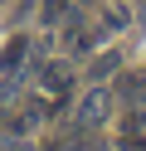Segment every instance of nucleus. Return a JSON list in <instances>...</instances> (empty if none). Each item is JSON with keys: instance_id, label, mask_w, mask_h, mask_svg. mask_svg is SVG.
<instances>
[{"instance_id": "6", "label": "nucleus", "mask_w": 146, "mask_h": 151, "mask_svg": "<svg viewBox=\"0 0 146 151\" xmlns=\"http://www.w3.org/2000/svg\"><path fill=\"white\" fill-rule=\"evenodd\" d=\"M63 10H68V0H49V5H44V20H49V24H54V20H58V15H63Z\"/></svg>"}, {"instance_id": "2", "label": "nucleus", "mask_w": 146, "mask_h": 151, "mask_svg": "<svg viewBox=\"0 0 146 151\" xmlns=\"http://www.w3.org/2000/svg\"><path fill=\"white\" fill-rule=\"evenodd\" d=\"M44 93H49V98H58V102H63L68 93H73V78H68V73L58 68V63H49V68H44Z\"/></svg>"}, {"instance_id": "4", "label": "nucleus", "mask_w": 146, "mask_h": 151, "mask_svg": "<svg viewBox=\"0 0 146 151\" xmlns=\"http://www.w3.org/2000/svg\"><path fill=\"white\" fill-rule=\"evenodd\" d=\"M117 93H122V102H146V73H127L122 83H117Z\"/></svg>"}, {"instance_id": "3", "label": "nucleus", "mask_w": 146, "mask_h": 151, "mask_svg": "<svg viewBox=\"0 0 146 151\" xmlns=\"http://www.w3.org/2000/svg\"><path fill=\"white\" fill-rule=\"evenodd\" d=\"M24 59H29V39H24V34H15V39L5 44V59H0V63H5V73H19V68H24Z\"/></svg>"}, {"instance_id": "1", "label": "nucleus", "mask_w": 146, "mask_h": 151, "mask_svg": "<svg viewBox=\"0 0 146 151\" xmlns=\"http://www.w3.org/2000/svg\"><path fill=\"white\" fill-rule=\"evenodd\" d=\"M107 107H112V98H107V93L93 83V93H88V98L73 107V122H78V132H93V127H102V122H107Z\"/></svg>"}, {"instance_id": "5", "label": "nucleus", "mask_w": 146, "mask_h": 151, "mask_svg": "<svg viewBox=\"0 0 146 151\" xmlns=\"http://www.w3.org/2000/svg\"><path fill=\"white\" fill-rule=\"evenodd\" d=\"M117 63H122V59H117V54H102V59H93V68H88V78H107V73H117Z\"/></svg>"}]
</instances>
